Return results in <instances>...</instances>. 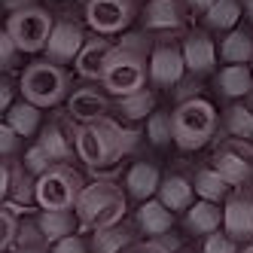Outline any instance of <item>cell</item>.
<instances>
[{
    "label": "cell",
    "instance_id": "obj_1",
    "mask_svg": "<svg viewBox=\"0 0 253 253\" xmlns=\"http://www.w3.org/2000/svg\"><path fill=\"white\" fill-rule=\"evenodd\" d=\"M98 83L113 98L147 88V83H150V40L143 34H125L119 43H113Z\"/></svg>",
    "mask_w": 253,
    "mask_h": 253
},
{
    "label": "cell",
    "instance_id": "obj_2",
    "mask_svg": "<svg viewBox=\"0 0 253 253\" xmlns=\"http://www.w3.org/2000/svg\"><path fill=\"white\" fill-rule=\"evenodd\" d=\"M137 143V131H128L122 128L119 122H113L110 116L104 119H95V122H80L74 128V150H77V159L88 168H110L116 162L131 153Z\"/></svg>",
    "mask_w": 253,
    "mask_h": 253
},
{
    "label": "cell",
    "instance_id": "obj_3",
    "mask_svg": "<svg viewBox=\"0 0 253 253\" xmlns=\"http://www.w3.org/2000/svg\"><path fill=\"white\" fill-rule=\"evenodd\" d=\"M125 208H128V192L116 180H95L83 186L74 211L85 229H107L122 223Z\"/></svg>",
    "mask_w": 253,
    "mask_h": 253
},
{
    "label": "cell",
    "instance_id": "obj_4",
    "mask_svg": "<svg viewBox=\"0 0 253 253\" xmlns=\"http://www.w3.org/2000/svg\"><path fill=\"white\" fill-rule=\"evenodd\" d=\"M216 116L213 104L205 98H186L171 110V128H174V143L180 150H202L205 143H211V137L216 134Z\"/></svg>",
    "mask_w": 253,
    "mask_h": 253
},
{
    "label": "cell",
    "instance_id": "obj_5",
    "mask_svg": "<svg viewBox=\"0 0 253 253\" xmlns=\"http://www.w3.org/2000/svg\"><path fill=\"white\" fill-rule=\"evenodd\" d=\"M19 88L25 101L43 107V110L58 107L70 92V74L64 70V64H55V61H31L22 70Z\"/></svg>",
    "mask_w": 253,
    "mask_h": 253
},
{
    "label": "cell",
    "instance_id": "obj_6",
    "mask_svg": "<svg viewBox=\"0 0 253 253\" xmlns=\"http://www.w3.org/2000/svg\"><path fill=\"white\" fill-rule=\"evenodd\" d=\"M85 186L80 171H74L67 162H52L37 177V205L43 211H70L77 208V198Z\"/></svg>",
    "mask_w": 253,
    "mask_h": 253
},
{
    "label": "cell",
    "instance_id": "obj_7",
    "mask_svg": "<svg viewBox=\"0 0 253 253\" xmlns=\"http://www.w3.org/2000/svg\"><path fill=\"white\" fill-rule=\"evenodd\" d=\"M52 28H55V19L46 6H37V3H28V6H19L9 12V22H6V31L9 37L15 40L22 52L34 55V52L46 49L49 37H52Z\"/></svg>",
    "mask_w": 253,
    "mask_h": 253
},
{
    "label": "cell",
    "instance_id": "obj_8",
    "mask_svg": "<svg viewBox=\"0 0 253 253\" xmlns=\"http://www.w3.org/2000/svg\"><path fill=\"white\" fill-rule=\"evenodd\" d=\"M85 22L95 34H119L137 15V0H85Z\"/></svg>",
    "mask_w": 253,
    "mask_h": 253
},
{
    "label": "cell",
    "instance_id": "obj_9",
    "mask_svg": "<svg viewBox=\"0 0 253 253\" xmlns=\"http://www.w3.org/2000/svg\"><path fill=\"white\" fill-rule=\"evenodd\" d=\"M213 168L223 174V180L229 186H244L253 180V162L247 156V147L244 140L235 137L232 143H226V147H220L213 153Z\"/></svg>",
    "mask_w": 253,
    "mask_h": 253
},
{
    "label": "cell",
    "instance_id": "obj_10",
    "mask_svg": "<svg viewBox=\"0 0 253 253\" xmlns=\"http://www.w3.org/2000/svg\"><path fill=\"white\" fill-rule=\"evenodd\" d=\"M186 74V61H183V49L174 43H159L150 52V83L159 88L177 85Z\"/></svg>",
    "mask_w": 253,
    "mask_h": 253
},
{
    "label": "cell",
    "instance_id": "obj_11",
    "mask_svg": "<svg viewBox=\"0 0 253 253\" xmlns=\"http://www.w3.org/2000/svg\"><path fill=\"white\" fill-rule=\"evenodd\" d=\"M83 43H85V31H83L74 19H58L55 28H52L49 43H46V58L55 61V64L77 61Z\"/></svg>",
    "mask_w": 253,
    "mask_h": 253
},
{
    "label": "cell",
    "instance_id": "obj_12",
    "mask_svg": "<svg viewBox=\"0 0 253 253\" xmlns=\"http://www.w3.org/2000/svg\"><path fill=\"white\" fill-rule=\"evenodd\" d=\"M223 226L235 241H253V192L238 186V192L226 198Z\"/></svg>",
    "mask_w": 253,
    "mask_h": 253
},
{
    "label": "cell",
    "instance_id": "obj_13",
    "mask_svg": "<svg viewBox=\"0 0 253 253\" xmlns=\"http://www.w3.org/2000/svg\"><path fill=\"white\" fill-rule=\"evenodd\" d=\"M67 113L77 122H95L110 113V98L95 85H80L67 95Z\"/></svg>",
    "mask_w": 253,
    "mask_h": 253
},
{
    "label": "cell",
    "instance_id": "obj_14",
    "mask_svg": "<svg viewBox=\"0 0 253 253\" xmlns=\"http://www.w3.org/2000/svg\"><path fill=\"white\" fill-rule=\"evenodd\" d=\"M134 226L147 235V238H162V235H168L171 226H174V211H168L153 195V198H147V202H140V208L134 213Z\"/></svg>",
    "mask_w": 253,
    "mask_h": 253
},
{
    "label": "cell",
    "instance_id": "obj_15",
    "mask_svg": "<svg viewBox=\"0 0 253 253\" xmlns=\"http://www.w3.org/2000/svg\"><path fill=\"white\" fill-rule=\"evenodd\" d=\"M110 49H113V43L107 40L104 34H98V37H85L80 55L74 61L77 74L83 80H101V70H104V61H107V55H110Z\"/></svg>",
    "mask_w": 253,
    "mask_h": 253
},
{
    "label": "cell",
    "instance_id": "obj_16",
    "mask_svg": "<svg viewBox=\"0 0 253 253\" xmlns=\"http://www.w3.org/2000/svg\"><path fill=\"white\" fill-rule=\"evenodd\" d=\"M159 183H162V174L159 168L153 165V162H134V165L125 171V192H128V198H134V202H147V198H153L159 192Z\"/></svg>",
    "mask_w": 253,
    "mask_h": 253
},
{
    "label": "cell",
    "instance_id": "obj_17",
    "mask_svg": "<svg viewBox=\"0 0 253 253\" xmlns=\"http://www.w3.org/2000/svg\"><path fill=\"white\" fill-rule=\"evenodd\" d=\"M192 195H195V189H192V180H189V177H183V174H168V177H162L159 192H156V198H159V202L165 205L168 211H174V213H180V211H189V205H192Z\"/></svg>",
    "mask_w": 253,
    "mask_h": 253
},
{
    "label": "cell",
    "instance_id": "obj_18",
    "mask_svg": "<svg viewBox=\"0 0 253 253\" xmlns=\"http://www.w3.org/2000/svg\"><path fill=\"white\" fill-rule=\"evenodd\" d=\"M143 25L150 31H180L183 28V6L177 0H150L143 6Z\"/></svg>",
    "mask_w": 253,
    "mask_h": 253
},
{
    "label": "cell",
    "instance_id": "obj_19",
    "mask_svg": "<svg viewBox=\"0 0 253 253\" xmlns=\"http://www.w3.org/2000/svg\"><path fill=\"white\" fill-rule=\"evenodd\" d=\"M183 61H186V70H192V74H205V70L213 67V58H216V49H213V40L208 37V34H189V37L183 40Z\"/></svg>",
    "mask_w": 253,
    "mask_h": 253
},
{
    "label": "cell",
    "instance_id": "obj_20",
    "mask_svg": "<svg viewBox=\"0 0 253 253\" xmlns=\"http://www.w3.org/2000/svg\"><path fill=\"white\" fill-rule=\"evenodd\" d=\"M216 92L223 98H247L253 92L250 64H226L220 74H216Z\"/></svg>",
    "mask_w": 253,
    "mask_h": 253
},
{
    "label": "cell",
    "instance_id": "obj_21",
    "mask_svg": "<svg viewBox=\"0 0 253 253\" xmlns=\"http://www.w3.org/2000/svg\"><path fill=\"white\" fill-rule=\"evenodd\" d=\"M88 247H92V253H128L134 247V232L125 229L122 223L107 229H92Z\"/></svg>",
    "mask_w": 253,
    "mask_h": 253
},
{
    "label": "cell",
    "instance_id": "obj_22",
    "mask_svg": "<svg viewBox=\"0 0 253 253\" xmlns=\"http://www.w3.org/2000/svg\"><path fill=\"white\" fill-rule=\"evenodd\" d=\"M3 119L12 125V131L25 140V137H34L43 128V107H37V104H31V101L22 98V101H15L9 107Z\"/></svg>",
    "mask_w": 253,
    "mask_h": 253
},
{
    "label": "cell",
    "instance_id": "obj_23",
    "mask_svg": "<svg viewBox=\"0 0 253 253\" xmlns=\"http://www.w3.org/2000/svg\"><path fill=\"white\" fill-rule=\"evenodd\" d=\"M37 226H40V232L46 235V241L52 244V241H58V238H67V235H74L83 223H80L77 211L70 208V211H40Z\"/></svg>",
    "mask_w": 253,
    "mask_h": 253
},
{
    "label": "cell",
    "instance_id": "obj_24",
    "mask_svg": "<svg viewBox=\"0 0 253 253\" xmlns=\"http://www.w3.org/2000/svg\"><path fill=\"white\" fill-rule=\"evenodd\" d=\"M223 226V208L216 202H205V198H198L195 205H189L186 211V229L192 235H211Z\"/></svg>",
    "mask_w": 253,
    "mask_h": 253
},
{
    "label": "cell",
    "instance_id": "obj_25",
    "mask_svg": "<svg viewBox=\"0 0 253 253\" xmlns=\"http://www.w3.org/2000/svg\"><path fill=\"white\" fill-rule=\"evenodd\" d=\"M37 140H40V147L49 153L52 162H70V156H77L74 143H70V137L64 134V128L58 122H46L37 131Z\"/></svg>",
    "mask_w": 253,
    "mask_h": 253
},
{
    "label": "cell",
    "instance_id": "obj_26",
    "mask_svg": "<svg viewBox=\"0 0 253 253\" xmlns=\"http://www.w3.org/2000/svg\"><path fill=\"white\" fill-rule=\"evenodd\" d=\"M192 189H195L198 198L220 205V202H226V198H229V189H232V186L223 180V174L211 165V168H198V171H195V177H192Z\"/></svg>",
    "mask_w": 253,
    "mask_h": 253
},
{
    "label": "cell",
    "instance_id": "obj_27",
    "mask_svg": "<svg viewBox=\"0 0 253 253\" xmlns=\"http://www.w3.org/2000/svg\"><path fill=\"white\" fill-rule=\"evenodd\" d=\"M9 202L31 208L37 205V177H34L22 162H12V177H9Z\"/></svg>",
    "mask_w": 253,
    "mask_h": 253
},
{
    "label": "cell",
    "instance_id": "obj_28",
    "mask_svg": "<svg viewBox=\"0 0 253 253\" xmlns=\"http://www.w3.org/2000/svg\"><path fill=\"white\" fill-rule=\"evenodd\" d=\"M116 110H119L122 119H128V122L147 119V116L156 110V95L150 92V88H140V92L122 95V98H116Z\"/></svg>",
    "mask_w": 253,
    "mask_h": 253
},
{
    "label": "cell",
    "instance_id": "obj_29",
    "mask_svg": "<svg viewBox=\"0 0 253 253\" xmlns=\"http://www.w3.org/2000/svg\"><path fill=\"white\" fill-rule=\"evenodd\" d=\"M220 55H223L226 64H247V61H253V37L244 34V31H229L223 37Z\"/></svg>",
    "mask_w": 253,
    "mask_h": 253
},
{
    "label": "cell",
    "instance_id": "obj_30",
    "mask_svg": "<svg viewBox=\"0 0 253 253\" xmlns=\"http://www.w3.org/2000/svg\"><path fill=\"white\" fill-rule=\"evenodd\" d=\"M238 19H241V3L238 0H213L208 6V12H205V22L213 31H229V28H235Z\"/></svg>",
    "mask_w": 253,
    "mask_h": 253
},
{
    "label": "cell",
    "instance_id": "obj_31",
    "mask_svg": "<svg viewBox=\"0 0 253 253\" xmlns=\"http://www.w3.org/2000/svg\"><path fill=\"white\" fill-rule=\"evenodd\" d=\"M226 131L238 140H253V104H232L226 110Z\"/></svg>",
    "mask_w": 253,
    "mask_h": 253
},
{
    "label": "cell",
    "instance_id": "obj_32",
    "mask_svg": "<svg viewBox=\"0 0 253 253\" xmlns=\"http://www.w3.org/2000/svg\"><path fill=\"white\" fill-rule=\"evenodd\" d=\"M49 241H46V235L40 232L37 220H31V223H22L19 226V235H15V244H12V253H49Z\"/></svg>",
    "mask_w": 253,
    "mask_h": 253
},
{
    "label": "cell",
    "instance_id": "obj_33",
    "mask_svg": "<svg viewBox=\"0 0 253 253\" xmlns=\"http://www.w3.org/2000/svg\"><path fill=\"white\" fill-rule=\"evenodd\" d=\"M147 140L153 147H168V143H174V128H171V113L168 110H153L147 116Z\"/></svg>",
    "mask_w": 253,
    "mask_h": 253
},
{
    "label": "cell",
    "instance_id": "obj_34",
    "mask_svg": "<svg viewBox=\"0 0 253 253\" xmlns=\"http://www.w3.org/2000/svg\"><path fill=\"white\" fill-rule=\"evenodd\" d=\"M19 216L9 208H0V253H6L15 244V235H19Z\"/></svg>",
    "mask_w": 253,
    "mask_h": 253
},
{
    "label": "cell",
    "instance_id": "obj_35",
    "mask_svg": "<svg viewBox=\"0 0 253 253\" xmlns=\"http://www.w3.org/2000/svg\"><path fill=\"white\" fill-rule=\"evenodd\" d=\"M19 162H22V165H25V168H28L34 177H40V174H43V171L52 165V159H49V153L40 147V140H37V143H31V147L25 150V156H22Z\"/></svg>",
    "mask_w": 253,
    "mask_h": 253
},
{
    "label": "cell",
    "instance_id": "obj_36",
    "mask_svg": "<svg viewBox=\"0 0 253 253\" xmlns=\"http://www.w3.org/2000/svg\"><path fill=\"white\" fill-rule=\"evenodd\" d=\"M202 253H238V241H235L229 232H220V229H216V232L205 235Z\"/></svg>",
    "mask_w": 253,
    "mask_h": 253
},
{
    "label": "cell",
    "instance_id": "obj_37",
    "mask_svg": "<svg viewBox=\"0 0 253 253\" xmlns=\"http://www.w3.org/2000/svg\"><path fill=\"white\" fill-rule=\"evenodd\" d=\"M19 55H22V49L15 46V40L9 37V31H6V28H0V70L15 67Z\"/></svg>",
    "mask_w": 253,
    "mask_h": 253
},
{
    "label": "cell",
    "instance_id": "obj_38",
    "mask_svg": "<svg viewBox=\"0 0 253 253\" xmlns=\"http://www.w3.org/2000/svg\"><path fill=\"white\" fill-rule=\"evenodd\" d=\"M49 253H92V247H88V241L83 238L80 232H74V235H67V238L52 241Z\"/></svg>",
    "mask_w": 253,
    "mask_h": 253
},
{
    "label": "cell",
    "instance_id": "obj_39",
    "mask_svg": "<svg viewBox=\"0 0 253 253\" xmlns=\"http://www.w3.org/2000/svg\"><path fill=\"white\" fill-rule=\"evenodd\" d=\"M19 147H22V137L12 131V125L6 119H0V159L15 156V153H19Z\"/></svg>",
    "mask_w": 253,
    "mask_h": 253
},
{
    "label": "cell",
    "instance_id": "obj_40",
    "mask_svg": "<svg viewBox=\"0 0 253 253\" xmlns=\"http://www.w3.org/2000/svg\"><path fill=\"white\" fill-rule=\"evenodd\" d=\"M15 104V83L0 77V116H6V110Z\"/></svg>",
    "mask_w": 253,
    "mask_h": 253
},
{
    "label": "cell",
    "instance_id": "obj_41",
    "mask_svg": "<svg viewBox=\"0 0 253 253\" xmlns=\"http://www.w3.org/2000/svg\"><path fill=\"white\" fill-rule=\"evenodd\" d=\"M128 253H174V250H171V244H165V241H159V238H150V241H143V244L131 247Z\"/></svg>",
    "mask_w": 253,
    "mask_h": 253
},
{
    "label": "cell",
    "instance_id": "obj_42",
    "mask_svg": "<svg viewBox=\"0 0 253 253\" xmlns=\"http://www.w3.org/2000/svg\"><path fill=\"white\" fill-rule=\"evenodd\" d=\"M9 177H12V162L0 159V202L9 198Z\"/></svg>",
    "mask_w": 253,
    "mask_h": 253
},
{
    "label": "cell",
    "instance_id": "obj_43",
    "mask_svg": "<svg viewBox=\"0 0 253 253\" xmlns=\"http://www.w3.org/2000/svg\"><path fill=\"white\" fill-rule=\"evenodd\" d=\"M213 3V0H183L186 9H195V12H208V6Z\"/></svg>",
    "mask_w": 253,
    "mask_h": 253
},
{
    "label": "cell",
    "instance_id": "obj_44",
    "mask_svg": "<svg viewBox=\"0 0 253 253\" xmlns=\"http://www.w3.org/2000/svg\"><path fill=\"white\" fill-rule=\"evenodd\" d=\"M244 15L253 22V0H244Z\"/></svg>",
    "mask_w": 253,
    "mask_h": 253
},
{
    "label": "cell",
    "instance_id": "obj_45",
    "mask_svg": "<svg viewBox=\"0 0 253 253\" xmlns=\"http://www.w3.org/2000/svg\"><path fill=\"white\" fill-rule=\"evenodd\" d=\"M238 253H253V244H247V247H241Z\"/></svg>",
    "mask_w": 253,
    "mask_h": 253
},
{
    "label": "cell",
    "instance_id": "obj_46",
    "mask_svg": "<svg viewBox=\"0 0 253 253\" xmlns=\"http://www.w3.org/2000/svg\"><path fill=\"white\" fill-rule=\"evenodd\" d=\"M247 156H250V162H253V140H250V147H247Z\"/></svg>",
    "mask_w": 253,
    "mask_h": 253
},
{
    "label": "cell",
    "instance_id": "obj_47",
    "mask_svg": "<svg viewBox=\"0 0 253 253\" xmlns=\"http://www.w3.org/2000/svg\"><path fill=\"white\" fill-rule=\"evenodd\" d=\"M250 70H253V61H250Z\"/></svg>",
    "mask_w": 253,
    "mask_h": 253
},
{
    "label": "cell",
    "instance_id": "obj_48",
    "mask_svg": "<svg viewBox=\"0 0 253 253\" xmlns=\"http://www.w3.org/2000/svg\"><path fill=\"white\" fill-rule=\"evenodd\" d=\"M183 253H189V250H183Z\"/></svg>",
    "mask_w": 253,
    "mask_h": 253
}]
</instances>
